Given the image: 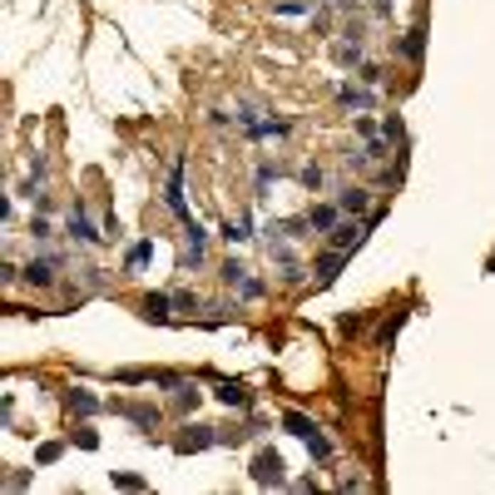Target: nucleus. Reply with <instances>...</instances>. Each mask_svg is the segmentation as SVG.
I'll return each mask as SVG.
<instances>
[{
	"instance_id": "obj_11",
	"label": "nucleus",
	"mask_w": 495,
	"mask_h": 495,
	"mask_svg": "<svg viewBox=\"0 0 495 495\" xmlns=\"http://www.w3.org/2000/svg\"><path fill=\"white\" fill-rule=\"evenodd\" d=\"M218 401H223V406H248V392H243L238 382H223V387H218Z\"/></svg>"
},
{
	"instance_id": "obj_7",
	"label": "nucleus",
	"mask_w": 495,
	"mask_h": 495,
	"mask_svg": "<svg viewBox=\"0 0 495 495\" xmlns=\"http://www.w3.org/2000/svg\"><path fill=\"white\" fill-rule=\"evenodd\" d=\"M337 208H347V213H367V208H372V189H342V194H337Z\"/></svg>"
},
{
	"instance_id": "obj_20",
	"label": "nucleus",
	"mask_w": 495,
	"mask_h": 495,
	"mask_svg": "<svg viewBox=\"0 0 495 495\" xmlns=\"http://www.w3.org/2000/svg\"><path fill=\"white\" fill-rule=\"evenodd\" d=\"M194 401H198V392H194V387H179V406H184V411H189Z\"/></svg>"
},
{
	"instance_id": "obj_10",
	"label": "nucleus",
	"mask_w": 495,
	"mask_h": 495,
	"mask_svg": "<svg viewBox=\"0 0 495 495\" xmlns=\"http://www.w3.org/2000/svg\"><path fill=\"white\" fill-rule=\"evenodd\" d=\"M342 258H347V253H337V248H332V253L317 263V283H332V278H337V268H342Z\"/></svg>"
},
{
	"instance_id": "obj_2",
	"label": "nucleus",
	"mask_w": 495,
	"mask_h": 495,
	"mask_svg": "<svg viewBox=\"0 0 495 495\" xmlns=\"http://www.w3.org/2000/svg\"><path fill=\"white\" fill-rule=\"evenodd\" d=\"M367 228H372V223H342V228H332V233H327V243H332L337 253H347L352 243H362V238H367Z\"/></svg>"
},
{
	"instance_id": "obj_3",
	"label": "nucleus",
	"mask_w": 495,
	"mask_h": 495,
	"mask_svg": "<svg viewBox=\"0 0 495 495\" xmlns=\"http://www.w3.org/2000/svg\"><path fill=\"white\" fill-rule=\"evenodd\" d=\"M218 436H213V426H189V436H179V451L189 456V451H208Z\"/></svg>"
},
{
	"instance_id": "obj_18",
	"label": "nucleus",
	"mask_w": 495,
	"mask_h": 495,
	"mask_svg": "<svg viewBox=\"0 0 495 495\" xmlns=\"http://www.w3.org/2000/svg\"><path fill=\"white\" fill-rule=\"evenodd\" d=\"M75 446H85V451H95V446H99V436L90 431V426H85V431H75Z\"/></svg>"
},
{
	"instance_id": "obj_15",
	"label": "nucleus",
	"mask_w": 495,
	"mask_h": 495,
	"mask_svg": "<svg viewBox=\"0 0 495 495\" xmlns=\"http://www.w3.org/2000/svg\"><path fill=\"white\" fill-rule=\"evenodd\" d=\"M307 451H312V456H317V461H322V456H332V446H327V436H317V431H312V436H307Z\"/></svg>"
},
{
	"instance_id": "obj_9",
	"label": "nucleus",
	"mask_w": 495,
	"mask_h": 495,
	"mask_svg": "<svg viewBox=\"0 0 495 495\" xmlns=\"http://www.w3.org/2000/svg\"><path fill=\"white\" fill-rule=\"evenodd\" d=\"M65 406H70V411H80V416H95V411H99V401L90 392H70V396H65Z\"/></svg>"
},
{
	"instance_id": "obj_4",
	"label": "nucleus",
	"mask_w": 495,
	"mask_h": 495,
	"mask_svg": "<svg viewBox=\"0 0 495 495\" xmlns=\"http://www.w3.org/2000/svg\"><path fill=\"white\" fill-rule=\"evenodd\" d=\"M25 283H30V288H55V263H50V258H35V263L25 268Z\"/></svg>"
},
{
	"instance_id": "obj_1",
	"label": "nucleus",
	"mask_w": 495,
	"mask_h": 495,
	"mask_svg": "<svg viewBox=\"0 0 495 495\" xmlns=\"http://www.w3.org/2000/svg\"><path fill=\"white\" fill-rule=\"evenodd\" d=\"M253 481H258V486H283V456L263 451V456L253 461Z\"/></svg>"
},
{
	"instance_id": "obj_13",
	"label": "nucleus",
	"mask_w": 495,
	"mask_h": 495,
	"mask_svg": "<svg viewBox=\"0 0 495 495\" xmlns=\"http://www.w3.org/2000/svg\"><path fill=\"white\" fill-rule=\"evenodd\" d=\"M337 65H362V40H357V45H352V40L337 45Z\"/></svg>"
},
{
	"instance_id": "obj_12",
	"label": "nucleus",
	"mask_w": 495,
	"mask_h": 495,
	"mask_svg": "<svg viewBox=\"0 0 495 495\" xmlns=\"http://www.w3.org/2000/svg\"><path fill=\"white\" fill-rule=\"evenodd\" d=\"M307 223H312L317 233H327V228L337 223V213H332V208H317V203H312V208H307Z\"/></svg>"
},
{
	"instance_id": "obj_6",
	"label": "nucleus",
	"mask_w": 495,
	"mask_h": 495,
	"mask_svg": "<svg viewBox=\"0 0 495 495\" xmlns=\"http://www.w3.org/2000/svg\"><path fill=\"white\" fill-rule=\"evenodd\" d=\"M421 50H426V30L416 25V30H406V35H401L396 55H401V60H421Z\"/></svg>"
},
{
	"instance_id": "obj_16",
	"label": "nucleus",
	"mask_w": 495,
	"mask_h": 495,
	"mask_svg": "<svg viewBox=\"0 0 495 495\" xmlns=\"http://www.w3.org/2000/svg\"><path fill=\"white\" fill-rule=\"evenodd\" d=\"M114 486H124V491H144V476H129V471H114Z\"/></svg>"
},
{
	"instance_id": "obj_5",
	"label": "nucleus",
	"mask_w": 495,
	"mask_h": 495,
	"mask_svg": "<svg viewBox=\"0 0 495 495\" xmlns=\"http://www.w3.org/2000/svg\"><path fill=\"white\" fill-rule=\"evenodd\" d=\"M70 238H75V243H99V233H95V223H90V213H85V208H75V213H70Z\"/></svg>"
},
{
	"instance_id": "obj_8",
	"label": "nucleus",
	"mask_w": 495,
	"mask_h": 495,
	"mask_svg": "<svg viewBox=\"0 0 495 495\" xmlns=\"http://www.w3.org/2000/svg\"><path fill=\"white\" fill-rule=\"evenodd\" d=\"M169 307H174V297L169 293H149L144 297V317H149V322H169Z\"/></svg>"
},
{
	"instance_id": "obj_14",
	"label": "nucleus",
	"mask_w": 495,
	"mask_h": 495,
	"mask_svg": "<svg viewBox=\"0 0 495 495\" xmlns=\"http://www.w3.org/2000/svg\"><path fill=\"white\" fill-rule=\"evenodd\" d=\"M283 421H288V426H293V436H302V441H307V436H312V431H317V426H312V421H307V416H297V411H288V416H283Z\"/></svg>"
},
{
	"instance_id": "obj_17",
	"label": "nucleus",
	"mask_w": 495,
	"mask_h": 495,
	"mask_svg": "<svg viewBox=\"0 0 495 495\" xmlns=\"http://www.w3.org/2000/svg\"><path fill=\"white\" fill-rule=\"evenodd\" d=\"M223 238H228V243H248V223H228Z\"/></svg>"
},
{
	"instance_id": "obj_19",
	"label": "nucleus",
	"mask_w": 495,
	"mask_h": 495,
	"mask_svg": "<svg viewBox=\"0 0 495 495\" xmlns=\"http://www.w3.org/2000/svg\"><path fill=\"white\" fill-rule=\"evenodd\" d=\"M144 263H149V243H139V248L129 253V268H144Z\"/></svg>"
}]
</instances>
